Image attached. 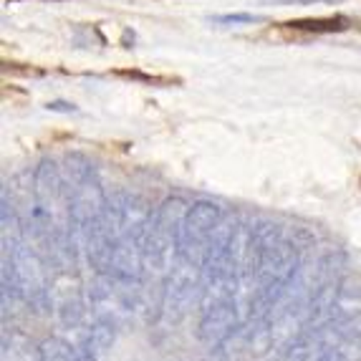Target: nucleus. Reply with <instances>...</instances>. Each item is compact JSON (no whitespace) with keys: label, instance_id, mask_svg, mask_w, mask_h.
<instances>
[{"label":"nucleus","instance_id":"39448f33","mask_svg":"<svg viewBox=\"0 0 361 361\" xmlns=\"http://www.w3.org/2000/svg\"><path fill=\"white\" fill-rule=\"evenodd\" d=\"M238 324H240L238 303L235 301L217 303V306L202 311V319H200L197 326V338L205 343L207 349H217V346H223L233 336Z\"/></svg>","mask_w":361,"mask_h":361},{"label":"nucleus","instance_id":"f8f14e48","mask_svg":"<svg viewBox=\"0 0 361 361\" xmlns=\"http://www.w3.org/2000/svg\"><path fill=\"white\" fill-rule=\"evenodd\" d=\"M46 109H49V111H63V114H71V111H76V106H73V104H68V102H49V104H46Z\"/></svg>","mask_w":361,"mask_h":361},{"label":"nucleus","instance_id":"f257e3e1","mask_svg":"<svg viewBox=\"0 0 361 361\" xmlns=\"http://www.w3.org/2000/svg\"><path fill=\"white\" fill-rule=\"evenodd\" d=\"M187 210L190 205L182 197H167L159 202V207L152 210L149 223L139 238L147 271L159 273V276H167L172 271V265L177 263V235H180V225Z\"/></svg>","mask_w":361,"mask_h":361},{"label":"nucleus","instance_id":"f03ea898","mask_svg":"<svg viewBox=\"0 0 361 361\" xmlns=\"http://www.w3.org/2000/svg\"><path fill=\"white\" fill-rule=\"evenodd\" d=\"M202 293V268L197 263L177 258L172 271L164 276L159 306H157V321L162 326H177L185 319L195 301Z\"/></svg>","mask_w":361,"mask_h":361},{"label":"nucleus","instance_id":"6e6552de","mask_svg":"<svg viewBox=\"0 0 361 361\" xmlns=\"http://www.w3.org/2000/svg\"><path fill=\"white\" fill-rule=\"evenodd\" d=\"M0 361H43L41 343H33L18 329H6L3 331V351Z\"/></svg>","mask_w":361,"mask_h":361},{"label":"nucleus","instance_id":"0eeeda50","mask_svg":"<svg viewBox=\"0 0 361 361\" xmlns=\"http://www.w3.org/2000/svg\"><path fill=\"white\" fill-rule=\"evenodd\" d=\"M356 316H361V283H356V281H338L321 326L341 324V321L356 319Z\"/></svg>","mask_w":361,"mask_h":361},{"label":"nucleus","instance_id":"7ed1b4c3","mask_svg":"<svg viewBox=\"0 0 361 361\" xmlns=\"http://www.w3.org/2000/svg\"><path fill=\"white\" fill-rule=\"evenodd\" d=\"M223 217H225V210L220 202H212V200H195L180 225V235H177V258L197 263L200 268H202L205 245H207V240H210L212 230L217 228V223H220Z\"/></svg>","mask_w":361,"mask_h":361},{"label":"nucleus","instance_id":"9b49d317","mask_svg":"<svg viewBox=\"0 0 361 361\" xmlns=\"http://www.w3.org/2000/svg\"><path fill=\"white\" fill-rule=\"evenodd\" d=\"M260 20L258 16L253 13H230V16H215L212 23H220V25H245V23H255Z\"/></svg>","mask_w":361,"mask_h":361},{"label":"nucleus","instance_id":"ddd939ff","mask_svg":"<svg viewBox=\"0 0 361 361\" xmlns=\"http://www.w3.org/2000/svg\"><path fill=\"white\" fill-rule=\"evenodd\" d=\"M273 361H298V359H295V356L290 354V351H283V354L278 356V359H273Z\"/></svg>","mask_w":361,"mask_h":361},{"label":"nucleus","instance_id":"1a4fd4ad","mask_svg":"<svg viewBox=\"0 0 361 361\" xmlns=\"http://www.w3.org/2000/svg\"><path fill=\"white\" fill-rule=\"evenodd\" d=\"M288 28H295V30H313V33H334V30H343L349 25V20L336 16V18H308V20H290L286 23Z\"/></svg>","mask_w":361,"mask_h":361},{"label":"nucleus","instance_id":"9d476101","mask_svg":"<svg viewBox=\"0 0 361 361\" xmlns=\"http://www.w3.org/2000/svg\"><path fill=\"white\" fill-rule=\"evenodd\" d=\"M41 354H43V361H73L63 336L46 338V341L41 343Z\"/></svg>","mask_w":361,"mask_h":361},{"label":"nucleus","instance_id":"20e7f679","mask_svg":"<svg viewBox=\"0 0 361 361\" xmlns=\"http://www.w3.org/2000/svg\"><path fill=\"white\" fill-rule=\"evenodd\" d=\"M51 308L61 329H73L89 321V295L84 293L76 271H54L51 278Z\"/></svg>","mask_w":361,"mask_h":361},{"label":"nucleus","instance_id":"423d86ee","mask_svg":"<svg viewBox=\"0 0 361 361\" xmlns=\"http://www.w3.org/2000/svg\"><path fill=\"white\" fill-rule=\"evenodd\" d=\"M109 273L116 278H124V281H142L145 278V253H142V240L137 235L121 233L114 240Z\"/></svg>","mask_w":361,"mask_h":361}]
</instances>
